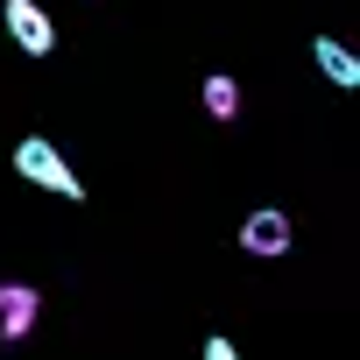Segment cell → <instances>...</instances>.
<instances>
[{
    "label": "cell",
    "instance_id": "6da1fadb",
    "mask_svg": "<svg viewBox=\"0 0 360 360\" xmlns=\"http://www.w3.org/2000/svg\"><path fill=\"white\" fill-rule=\"evenodd\" d=\"M15 176H22V184H36V191H50V198H64V205H85L78 169H71L64 148L43 141V134H22V141H15Z\"/></svg>",
    "mask_w": 360,
    "mask_h": 360
},
{
    "label": "cell",
    "instance_id": "7a4b0ae2",
    "mask_svg": "<svg viewBox=\"0 0 360 360\" xmlns=\"http://www.w3.org/2000/svg\"><path fill=\"white\" fill-rule=\"evenodd\" d=\"M240 255H255V262H276V255H290V212H283V205H262V212H248V219H240Z\"/></svg>",
    "mask_w": 360,
    "mask_h": 360
},
{
    "label": "cell",
    "instance_id": "3957f363",
    "mask_svg": "<svg viewBox=\"0 0 360 360\" xmlns=\"http://www.w3.org/2000/svg\"><path fill=\"white\" fill-rule=\"evenodd\" d=\"M0 22H8V36H15L29 57H50V50H57V29H50V15L36 8V0H0Z\"/></svg>",
    "mask_w": 360,
    "mask_h": 360
},
{
    "label": "cell",
    "instance_id": "277c9868",
    "mask_svg": "<svg viewBox=\"0 0 360 360\" xmlns=\"http://www.w3.org/2000/svg\"><path fill=\"white\" fill-rule=\"evenodd\" d=\"M36 311H43L36 283H0V339H8V346L36 332Z\"/></svg>",
    "mask_w": 360,
    "mask_h": 360
},
{
    "label": "cell",
    "instance_id": "5b68a950",
    "mask_svg": "<svg viewBox=\"0 0 360 360\" xmlns=\"http://www.w3.org/2000/svg\"><path fill=\"white\" fill-rule=\"evenodd\" d=\"M311 57H318V71L339 85V92H360V57L346 50V43H332V36H318L311 43Z\"/></svg>",
    "mask_w": 360,
    "mask_h": 360
},
{
    "label": "cell",
    "instance_id": "8992f818",
    "mask_svg": "<svg viewBox=\"0 0 360 360\" xmlns=\"http://www.w3.org/2000/svg\"><path fill=\"white\" fill-rule=\"evenodd\" d=\"M205 113H212V120H233V113H240V78L212 71V78H205Z\"/></svg>",
    "mask_w": 360,
    "mask_h": 360
},
{
    "label": "cell",
    "instance_id": "52a82bcc",
    "mask_svg": "<svg viewBox=\"0 0 360 360\" xmlns=\"http://www.w3.org/2000/svg\"><path fill=\"white\" fill-rule=\"evenodd\" d=\"M205 360H240V353H233V339H226V332H212V339H205Z\"/></svg>",
    "mask_w": 360,
    "mask_h": 360
}]
</instances>
